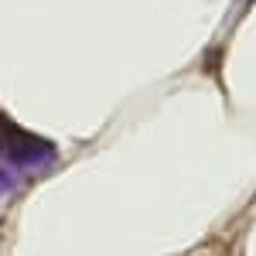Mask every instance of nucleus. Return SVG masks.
<instances>
[{
  "label": "nucleus",
  "mask_w": 256,
  "mask_h": 256,
  "mask_svg": "<svg viewBox=\"0 0 256 256\" xmlns=\"http://www.w3.org/2000/svg\"><path fill=\"white\" fill-rule=\"evenodd\" d=\"M0 147H4V140H0Z\"/></svg>",
  "instance_id": "1"
}]
</instances>
